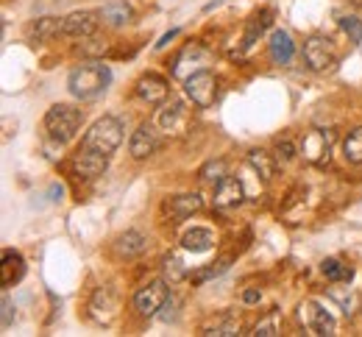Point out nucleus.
I'll use <instances>...</instances> for the list:
<instances>
[{
    "mask_svg": "<svg viewBox=\"0 0 362 337\" xmlns=\"http://www.w3.org/2000/svg\"><path fill=\"white\" fill-rule=\"evenodd\" d=\"M343 153H346V159H349L351 165H362V129H354V131L346 137Z\"/></svg>",
    "mask_w": 362,
    "mask_h": 337,
    "instance_id": "obj_28",
    "label": "nucleus"
},
{
    "mask_svg": "<svg viewBox=\"0 0 362 337\" xmlns=\"http://www.w3.org/2000/svg\"><path fill=\"white\" fill-rule=\"evenodd\" d=\"M168 93H170L168 81H165L162 76H156V73H148V76H142V78L136 81V95L142 97L145 103H151V106L162 103V100L168 97Z\"/></svg>",
    "mask_w": 362,
    "mask_h": 337,
    "instance_id": "obj_14",
    "label": "nucleus"
},
{
    "mask_svg": "<svg viewBox=\"0 0 362 337\" xmlns=\"http://www.w3.org/2000/svg\"><path fill=\"white\" fill-rule=\"evenodd\" d=\"M298 321L307 329V335H334V318L329 309H323L317 301H304L298 304Z\"/></svg>",
    "mask_w": 362,
    "mask_h": 337,
    "instance_id": "obj_5",
    "label": "nucleus"
},
{
    "mask_svg": "<svg viewBox=\"0 0 362 337\" xmlns=\"http://www.w3.org/2000/svg\"><path fill=\"white\" fill-rule=\"evenodd\" d=\"M320 271H323V276L329 279V282H351L354 279V268L351 265H346V262H340V259H323L320 262Z\"/></svg>",
    "mask_w": 362,
    "mask_h": 337,
    "instance_id": "obj_24",
    "label": "nucleus"
},
{
    "mask_svg": "<svg viewBox=\"0 0 362 337\" xmlns=\"http://www.w3.org/2000/svg\"><path fill=\"white\" fill-rule=\"evenodd\" d=\"M279 326H281V315L273 309L268 318H262V321L257 324L254 335H257V337H276V335H279Z\"/></svg>",
    "mask_w": 362,
    "mask_h": 337,
    "instance_id": "obj_30",
    "label": "nucleus"
},
{
    "mask_svg": "<svg viewBox=\"0 0 362 337\" xmlns=\"http://www.w3.org/2000/svg\"><path fill=\"white\" fill-rule=\"evenodd\" d=\"M298 150H301V156H304L310 165L323 167V165H329V156H332V137H329L326 131H320V129H313V131L304 134Z\"/></svg>",
    "mask_w": 362,
    "mask_h": 337,
    "instance_id": "obj_9",
    "label": "nucleus"
},
{
    "mask_svg": "<svg viewBox=\"0 0 362 337\" xmlns=\"http://www.w3.org/2000/svg\"><path fill=\"white\" fill-rule=\"evenodd\" d=\"M11 318H14V304H11L8 295H3V321H0V326L8 329L11 326Z\"/></svg>",
    "mask_w": 362,
    "mask_h": 337,
    "instance_id": "obj_35",
    "label": "nucleus"
},
{
    "mask_svg": "<svg viewBox=\"0 0 362 337\" xmlns=\"http://www.w3.org/2000/svg\"><path fill=\"white\" fill-rule=\"evenodd\" d=\"M268 45H271V59L276 64H290L293 61L296 45H293V37L287 31H273Z\"/></svg>",
    "mask_w": 362,
    "mask_h": 337,
    "instance_id": "obj_19",
    "label": "nucleus"
},
{
    "mask_svg": "<svg viewBox=\"0 0 362 337\" xmlns=\"http://www.w3.org/2000/svg\"><path fill=\"white\" fill-rule=\"evenodd\" d=\"M90 309H92V318H95V321L109 324V321L117 315V295H115V290L112 288L98 290V292H95V298H92Z\"/></svg>",
    "mask_w": 362,
    "mask_h": 337,
    "instance_id": "obj_17",
    "label": "nucleus"
},
{
    "mask_svg": "<svg viewBox=\"0 0 362 337\" xmlns=\"http://www.w3.org/2000/svg\"><path fill=\"white\" fill-rule=\"evenodd\" d=\"M100 14H95V11H73V14H67L64 17V25H62V34H67V37H76V40H87V37H95V31H98V20Z\"/></svg>",
    "mask_w": 362,
    "mask_h": 337,
    "instance_id": "obj_11",
    "label": "nucleus"
},
{
    "mask_svg": "<svg viewBox=\"0 0 362 337\" xmlns=\"http://www.w3.org/2000/svg\"><path fill=\"white\" fill-rule=\"evenodd\" d=\"M78 53H84V56H100V53H106V42H100L95 37H87V40H81Z\"/></svg>",
    "mask_w": 362,
    "mask_h": 337,
    "instance_id": "obj_33",
    "label": "nucleus"
},
{
    "mask_svg": "<svg viewBox=\"0 0 362 337\" xmlns=\"http://www.w3.org/2000/svg\"><path fill=\"white\" fill-rule=\"evenodd\" d=\"M109 81H112L109 67L92 59V61H84V64H78V67L70 70L67 90L73 93V97H78V100H92V97H98L109 87Z\"/></svg>",
    "mask_w": 362,
    "mask_h": 337,
    "instance_id": "obj_1",
    "label": "nucleus"
},
{
    "mask_svg": "<svg viewBox=\"0 0 362 337\" xmlns=\"http://www.w3.org/2000/svg\"><path fill=\"white\" fill-rule=\"evenodd\" d=\"M248 165L268 182V179H273V173H276V162H273V156L268 153V150H262V148H254L251 153H248Z\"/></svg>",
    "mask_w": 362,
    "mask_h": 337,
    "instance_id": "obj_25",
    "label": "nucleus"
},
{
    "mask_svg": "<svg viewBox=\"0 0 362 337\" xmlns=\"http://www.w3.org/2000/svg\"><path fill=\"white\" fill-rule=\"evenodd\" d=\"M276 153H279V159L290 162V159L296 156V145L290 143V140H279V143H276Z\"/></svg>",
    "mask_w": 362,
    "mask_h": 337,
    "instance_id": "obj_34",
    "label": "nucleus"
},
{
    "mask_svg": "<svg viewBox=\"0 0 362 337\" xmlns=\"http://www.w3.org/2000/svg\"><path fill=\"white\" fill-rule=\"evenodd\" d=\"M271 17H273V11L271 8H265V11H259V14H254L251 17V23H248V31H245V42H243V48L248 50L254 42H257V37L271 25Z\"/></svg>",
    "mask_w": 362,
    "mask_h": 337,
    "instance_id": "obj_26",
    "label": "nucleus"
},
{
    "mask_svg": "<svg viewBox=\"0 0 362 337\" xmlns=\"http://www.w3.org/2000/svg\"><path fill=\"white\" fill-rule=\"evenodd\" d=\"M184 93L198 109H209L218 100V78L209 70H201L184 81Z\"/></svg>",
    "mask_w": 362,
    "mask_h": 337,
    "instance_id": "obj_4",
    "label": "nucleus"
},
{
    "mask_svg": "<svg viewBox=\"0 0 362 337\" xmlns=\"http://www.w3.org/2000/svg\"><path fill=\"white\" fill-rule=\"evenodd\" d=\"M304 59H307V64L317 70V73H323V70H329L334 61H337V48H334V42L329 40V37H310L307 42H304Z\"/></svg>",
    "mask_w": 362,
    "mask_h": 337,
    "instance_id": "obj_6",
    "label": "nucleus"
},
{
    "mask_svg": "<svg viewBox=\"0 0 362 337\" xmlns=\"http://www.w3.org/2000/svg\"><path fill=\"white\" fill-rule=\"evenodd\" d=\"M98 14H100L103 23H109L112 28H120V25H126V23L132 20V6H129L126 0H109Z\"/></svg>",
    "mask_w": 362,
    "mask_h": 337,
    "instance_id": "obj_20",
    "label": "nucleus"
},
{
    "mask_svg": "<svg viewBox=\"0 0 362 337\" xmlns=\"http://www.w3.org/2000/svg\"><path fill=\"white\" fill-rule=\"evenodd\" d=\"M204 206V198L198 193H184V195H173L168 203H165V209H168V215L179 223V220H187L189 215H195L198 209Z\"/></svg>",
    "mask_w": 362,
    "mask_h": 337,
    "instance_id": "obj_15",
    "label": "nucleus"
},
{
    "mask_svg": "<svg viewBox=\"0 0 362 337\" xmlns=\"http://www.w3.org/2000/svg\"><path fill=\"white\" fill-rule=\"evenodd\" d=\"M62 25H64V20L40 17V20H34V23L28 25V40H31V42H45V40L56 37V34L62 31Z\"/></svg>",
    "mask_w": 362,
    "mask_h": 337,
    "instance_id": "obj_22",
    "label": "nucleus"
},
{
    "mask_svg": "<svg viewBox=\"0 0 362 337\" xmlns=\"http://www.w3.org/2000/svg\"><path fill=\"white\" fill-rule=\"evenodd\" d=\"M123 143V123L117 117H100L92 123V129L84 134V148H92V150H100V153H115Z\"/></svg>",
    "mask_w": 362,
    "mask_h": 337,
    "instance_id": "obj_3",
    "label": "nucleus"
},
{
    "mask_svg": "<svg viewBox=\"0 0 362 337\" xmlns=\"http://www.w3.org/2000/svg\"><path fill=\"white\" fill-rule=\"evenodd\" d=\"M189 126V109L181 103V100H173L168 103L162 112H159V129L168 134V137H181Z\"/></svg>",
    "mask_w": 362,
    "mask_h": 337,
    "instance_id": "obj_10",
    "label": "nucleus"
},
{
    "mask_svg": "<svg viewBox=\"0 0 362 337\" xmlns=\"http://www.w3.org/2000/svg\"><path fill=\"white\" fill-rule=\"evenodd\" d=\"M215 206L218 209H231V206H240L243 203V184L234 179V176H226L215 184Z\"/></svg>",
    "mask_w": 362,
    "mask_h": 337,
    "instance_id": "obj_16",
    "label": "nucleus"
},
{
    "mask_svg": "<svg viewBox=\"0 0 362 337\" xmlns=\"http://www.w3.org/2000/svg\"><path fill=\"white\" fill-rule=\"evenodd\" d=\"M176 37H179V28H173L170 34H165V37H162V42H156V48H165V45H168L170 40H176Z\"/></svg>",
    "mask_w": 362,
    "mask_h": 337,
    "instance_id": "obj_37",
    "label": "nucleus"
},
{
    "mask_svg": "<svg viewBox=\"0 0 362 337\" xmlns=\"http://www.w3.org/2000/svg\"><path fill=\"white\" fill-rule=\"evenodd\" d=\"M162 276H165L168 285H179L181 279L187 276V268H184L179 254H168V256H165V262H162Z\"/></svg>",
    "mask_w": 362,
    "mask_h": 337,
    "instance_id": "obj_27",
    "label": "nucleus"
},
{
    "mask_svg": "<svg viewBox=\"0 0 362 337\" xmlns=\"http://www.w3.org/2000/svg\"><path fill=\"white\" fill-rule=\"evenodd\" d=\"M243 301H245V304H257V301H259V290H245Z\"/></svg>",
    "mask_w": 362,
    "mask_h": 337,
    "instance_id": "obj_36",
    "label": "nucleus"
},
{
    "mask_svg": "<svg viewBox=\"0 0 362 337\" xmlns=\"http://www.w3.org/2000/svg\"><path fill=\"white\" fill-rule=\"evenodd\" d=\"M23 276H25V259H23L17 251H3V265H0V279H3V288L17 285Z\"/></svg>",
    "mask_w": 362,
    "mask_h": 337,
    "instance_id": "obj_18",
    "label": "nucleus"
},
{
    "mask_svg": "<svg viewBox=\"0 0 362 337\" xmlns=\"http://www.w3.org/2000/svg\"><path fill=\"white\" fill-rule=\"evenodd\" d=\"M129 148H132V156H134V159H148L151 153H156V148H159V134H156V129H153L151 123H142L134 134H132Z\"/></svg>",
    "mask_w": 362,
    "mask_h": 337,
    "instance_id": "obj_13",
    "label": "nucleus"
},
{
    "mask_svg": "<svg viewBox=\"0 0 362 337\" xmlns=\"http://www.w3.org/2000/svg\"><path fill=\"white\" fill-rule=\"evenodd\" d=\"M81 126V112L70 103H56L45 114V131L56 143H70Z\"/></svg>",
    "mask_w": 362,
    "mask_h": 337,
    "instance_id": "obj_2",
    "label": "nucleus"
},
{
    "mask_svg": "<svg viewBox=\"0 0 362 337\" xmlns=\"http://www.w3.org/2000/svg\"><path fill=\"white\" fill-rule=\"evenodd\" d=\"M106 165H109V156H106V153L84 148V145H81V150H78L76 159H73V170H76L81 179H95V176H100V173L106 170Z\"/></svg>",
    "mask_w": 362,
    "mask_h": 337,
    "instance_id": "obj_12",
    "label": "nucleus"
},
{
    "mask_svg": "<svg viewBox=\"0 0 362 337\" xmlns=\"http://www.w3.org/2000/svg\"><path fill=\"white\" fill-rule=\"evenodd\" d=\"M226 268H228V259H221L218 265H212V268H206V271H198V273L192 276V282L201 285V282H206V279H212V276H221Z\"/></svg>",
    "mask_w": 362,
    "mask_h": 337,
    "instance_id": "obj_32",
    "label": "nucleus"
},
{
    "mask_svg": "<svg viewBox=\"0 0 362 337\" xmlns=\"http://www.w3.org/2000/svg\"><path fill=\"white\" fill-rule=\"evenodd\" d=\"M168 304V282H151L142 290H136L134 295V307L139 315L151 318V315H159V309H165Z\"/></svg>",
    "mask_w": 362,
    "mask_h": 337,
    "instance_id": "obj_8",
    "label": "nucleus"
},
{
    "mask_svg": "<svg viewBox=\"0 0 362 337\" xmlns=\"http://www.w3.org/2000/svg\"><path fill=\"white\" fill-rule=\"evenodd\" d=\"M181 245H184L187 251H192V254H204V251H209V248L215 245V235H212L209 229H204V226H195V229H189V232L181 237Z\"/></svg>",
    "mask_w": 362,
    "mask_h": 337,
    "instance_id": "obj_23",
    "label": "nucleus"
},
{
    "mask_svg": "<svg viewBox=\"0 0 362 337\" xmlns=\"http://www.w3.org/2000/svg\"><path fill=\"white\" fill-rule=\"evenodd\" d=\"M226 162L223 159H212V162H206L204 167H201V179L204 182H212V184H218L221 179H226Z\"/></svg>",
    "mask_w": 362,
    "mask_h": 337,
    "instance_id": "obj_29",
    "label": "nucleus"
},
{
    "mask_svg": "<svg viewBox=\"0 0 362 337\" xmlns=\"http://www.w3.org/2000/svg\"><path fill=\"white\" fill-rule=\"evenodd\" d=\"M340 25H343V31L349 34V40H351V42H360L362 40V23L357 20V17H343V20H340Z\"/></svg>",
    "mask_w": 362,
    "mask_h": 337,
    "instance_id": "obj_31",
    "label": "nucleus"
},
{
    "mask_svg": "<svg viewBox=\"0 0 362 337\" xmlns=\"http://www.w3.org/2000/svg\"><path fill=\"white\" fill-rule=\"evenodd\" d=\"M145 248H148V237H145V235H139V232H126V235H120L117 242H115L117 256H126V259L139 256Z\"/></svg>",
    "mask_w": 362,
    "mask_h": 337,
    "instance_id": "obj_21",
    "label": "nucleus"
},
{
    "mask_svg": "<svg viewBox=\"0 0 362 337\" xmlns=\"http://www.w3.org/2000/svg\"><path fill=\"white\" fill-rule=\"evenodd\" d=\"M206 64H209V50L204 48V45H198V42H192V45H187V48L176 56V61H173V76L181 78V81H187L189 76L201 73Z\"/></svg>",
    "mask_w": 362,
    "mask_h": 337,
    "instance_id": "obj_7",
    "label": "nucleus"
}]
</instances>
